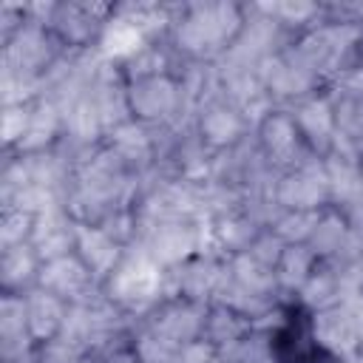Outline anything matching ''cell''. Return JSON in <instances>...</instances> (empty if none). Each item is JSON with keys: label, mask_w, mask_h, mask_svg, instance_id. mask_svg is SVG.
I'll use <instances>...</instances> for the list:
<instances>
[{"label": "cell", "mask_w": 363, "mask_h": 363, "mask_svg": "<svg viewBox=\"0 0 363 363\" xmlns=\"http://www.w3.org/2000/svg\"><path fill=\"white\" fill-rule=\"evenodd\" d=\"M272 354L278 363H320L329 360L326 349L318 343L312 318L301 306H289L281 329L272 335Z\"/></svg>", "instance_id": "1"}]
</instances>
